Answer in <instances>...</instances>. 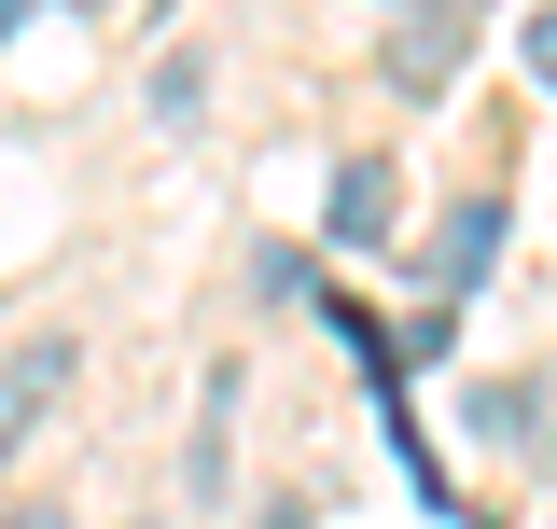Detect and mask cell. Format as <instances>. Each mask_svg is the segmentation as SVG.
<instances>
[{"label":"cell","instance_id":"1","mask_svg":"<svg viewBox=\"0 0 557 529\" xmlns=\"http://www.w3.org/2000/svg\"><path fill=\"white\" fill-rule=\"evenodd\" d=\"M70 377H84V348H70V334H28V348H0V460H14V446H28V432L70 404Z\"/></svg>","mask_w":557,"mask_h":529},{"label":"cell","instance_id":"2","mask_svg":"<svg viewBox=\"0 0 557 529\" xmlns=\"http://www.w3.org/2000/svg\"><path fill=\"white\" fill-rule=\"evenodd\" d=\"M474 57V14H460V0H432V14H405V28H391V84H405V98H446V70Z\"/></svg>","mask_w":557,"mask_h":529},{"label":"cell","instance_id":"3","mask_svg":"<svg viewBox=\"0 0 557 529\" xmlns=\"http://www.w3.org/2000/svg\"><path fill=\"white\" fill-rule=\"evenodd\" d=\"M237 391H251V377H237V362H209V391H196V446H182V488H196V502H223V488H237Z\"/></svg>","mask_w":557,"mask_h":529},{"label":"cell","instance_id":"4","mask_svg":"<svg viewBox=\"0 0 557 529\" xmlns=\"http://www.w3.org/2000/svg\"><path fill=\"white\" fill-rule=\"evenodd\" d=\"M502 237H516L502 196H460V209H446V237H432V279H446V293H474L487 264H502Z\"/></svg>","mask_w":557,"mask_h":529},{"label":"cell","instance_id":"5","mask_svg":"<svg viewBox=\"0 0 557 529\" xmlns=\"http://www.w3.org/2000/svg\"><path fill=\"white\" fill-rule=\"evenodd\" d=\"M335 237H348V251H391V168H376V153L335 168Z\"/></svg>","mask_w":557,"mask_h":529},{"label":"cell","instance_id":"6","mask_svg":"<svg viewBox=\"0 0 557 529\" xmlns=\"http://www.w3.org/2000/svg\"><path fill=\"white\" fill-rule=\"evenodd\" d=\"M196 112H209V70L168 57V70H153V126H196Z\"/></svg>","mask_w":557,"mask_h":529},{"label":"cell","instance_id":"7","mask_svg":"<svg viewBox=\"0 0 557 529\" xmlns=\"http://www.w3.org/2000/svg\"><path fill=\"white\" fill-rule=\"evenodd\" d=\"M0 529H70V516H57V502H14V516H0Z\"/></svg>","mask_w":557,"mask_h":529},{"label":"cell","instance_id":"8","mask_svg":"<svg viewBox=\"0 0 557 529\" xmlns=\"http://www.w3.org/2000/svg\"><path fill=\"white\" fill-rule=\"evenodd\" d=\"M251 529H307V502H278V516H251Z\"/></svg>","mask_w":557,"mask_h":529}]
</instances>
